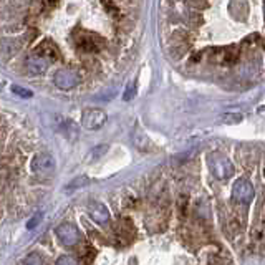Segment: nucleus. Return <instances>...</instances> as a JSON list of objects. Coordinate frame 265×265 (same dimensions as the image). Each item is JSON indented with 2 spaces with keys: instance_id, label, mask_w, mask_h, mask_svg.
<instances>
[{
  "instance_id": "6e6552de",
  "label": "nucleus",
  "mask_w": 265,
  "mask_h": 265,
  "mask_svg": "<svg viewBox=\"0 0 265 265\" xmlns=\"http://www.w3.org/2000/svg\"><path fill=\"white\" fill-rule=\"evenodd\" d=\"M238 55H240V50L236 45H231L222 50V56H220V61L222 65H234L238 60Z\"/></svg>"
},
{
  "instance_id": "f8f14e48",
  "label": "nucleus",
  "mask_w": 265,
  "mask_h": 265,
  "mask_svg": "<svg viewBox=\"0 0 265 265\" xmlns=\"http://www.w3.org/2000/svg\"><path fill=\"white\" fill-rule=\"evenodd\" d=\"M22 265H42V259H40V255L37 254H30L26 255V259L24 260Z\"/></svg>"
},
{
  "instance_id": "a211bd4d",
  "label": "nucleus",
  "mask_w": 265,
  "mask_h": 265,
  "mask_svg": "<svg viewBox=\"0 0 265 265\" xmlns=\"http://www.w3.org/2000/svg\"><path fill=\"white\" fill-rule=\"evenodd\" d=\"M191 22H192L194 25L201 24V17H199V13H192V15H191Z\"/></svg>"
},
{
  "instance_id": "9b49d317",
  "label": "nucleus",
  "mask_w": 265,
  "mask_h": 265,
  "mask_svg": "<svg viewBox=\"0 0 265 265\" xmlns=\"http://www.w3.org/2000/svg\"><path fill=\"white\" fill-rule=\"evenodd\" d=\"M63 134L68 136L70 139L77 138V126H75V123H72V121H65L63 123Z\"/></svg>"
},
{
  "instance_id": "423d86ee",
  "label": "nucleus",
  "mask_w": 265,
  "mask_h": 265,
  "mask_svg": "<svg viewBox=\"0 0 265 265\" xmlns=\"http://www.w3.org/2000/svg\"><path fill=\"white\" fill-rule=\"evenodd\" d=\"M88 214H90V217L98 224H106L109 220L108 209H106L103 204H100V202H93V204L88 206Z\"/></svg>"
},
{
  "instance_id": "f03ea898",
  "label": "nucleus",
  "mask_w": 265,
  "mask_h": 265,
  "mask_svg": "<svg viewBox=\"0 0 265 265\" xmlns=\"http://www.w3.org/2000/svg\"><path fill=\"white\" fill-rule=\"evenodd\" d=\"M211 167L217 179H227L234 174L232 162L225 156H222V154H214V156L211 158Z\"/></svg>"
},
{
  "instance_id": "9d476101",
  "label": "nucleus",
  "mask_w": 265,
  "mask_h": 265,
  "mask_svg": "<svg viewBox=\"0 0 265 265\" xmlns=\"http://www.w3.org/2000/svg\"><path fill=\"white\" fill-rule=\"evenodd\" d=\"M132 141H134L136 148L141 149V151H144L146 146H148V138H146V134L139 130V128H136V132H134V136H132Z\"/></svg>"
},
{
  "instance_id": "1a4fd4ad",
  "label": "nucleus",
  "mask_w": 265,
  "mask_h": 265,
  "mask_svg": "<svg viewBox=\"0 0 265 265\" xmlns=\"http://www.w3.org/2000/svg\"><path fill=\"white\" fill-rule=\"evenodd\" d=\"M88 184H90V178H88V176H77L73 181H70V183L65 186V191L73 192L77 191V189H83Z\"/></svg>"
},
{
  "instance_id": "dca6fc26",
  "label": "nucleus",
  "mask_w": 265,
  "mask_h": 265,
  "mask_svg": "<svg viewBox=\"0 0 265 265\" xmlns=\"http://www.w3.org/2000/svg\"><path fill=\"white\" fill-rule=\"evenodd\" d=\"M13 91H15L17 95L24 96V98H30V96H32V91L24 90V88H20V86H13Z\"/></svg>"
},
{
  "instance_id": "2eb2a0df",
  "label": "nucleus",
  "mask_w": 265,
  "mask_h": 265,
  "mask_svg": "<svg viewBox=\"0 0 265 265\" xmlns=\"http://www.w3.org/2000/svg\"><path fill=\"white\" fill-rule=\"evenodd\" d=\"M106 149H108V146H105V144H100V146H96V148L93 149V153H91L93 159H98L100 156H103V154L106 153Z\"/></svg>"
},
{
  "instance_id": "f3484780",
  "label": "nucleus",
  "mask_w": 265,
  "mask_h": 265,
  "mask_svg": "<svg viewBox=\"0 0 265 265\" xmlns=\"http://www.w3.org/2000/svg\"><path fill=\"white\" fill-rule=\"evenodd\" d=\"M40 220H42V214H37L33 219H30L28 222H26V229H35V225H37Z\"/></svg>"
},
{
  "instance_id": "ddd939ff",
  "label": "nucleus",
  "mask_w": 265,
  "mask_h": 265,
  "mask_svg": "<svg viewBox=\"0 0 265 265\" xmlns=\"http://www.w3.org/2000/svg\"><path fill=\"white\" fill-rule=\"evenodd\" d=\"M56 265H78V262L72 255H61V257L56 260Z\"/></svg>"
},
{
  "instance_id": "20e7f679",
  "label": "nucleus",
  "mask_w": 265,
  "mask_h": 265,
  "mask_svg": "<svg viewBox=\"0 0 265 265\" xmlns=\"http://www.w3.org/2000/svg\"><path fill=\"white\" fill-rule=\"evenodd\" d=\"M81 123L86 130H100L106 123V114L101 109H85L81 116Z\"/></svg>"
},
{
  "instance_id": "6ab92c4d",
  "label": "nucleus",
  "mask_w": 265,
  "mask_h": 265,
  "mask_svg": "<svg viewBox=\"0 0 265 265\" xmlns=\"http://www.w3.org/2000/svg\"><path fill=\"white\" fill-rule=\"evenodd\" d=\"M201 60V53H196V55H192V61H199Z\"/></svg>"
},
{
  "instance_id": "7ed1b4c3",
  "label": "nucleus",
  "mask_w": 265,
  "mask_h": 265,
  "mask_svg": "<svg viewBox=\"0 0 265 265\" xmlns=\"http://www.w3.org/2000/svg\"><path fill=\"white\" fill-rule=\"evenodd\" d=\"M232 197L236 199L240 204H250L252 199H254V187L249 181L245 179H238L236 184H234L232 189Z\"/></svg>"
},
{
  "instance_id": "39448f33",
  "label": "nucleus",
  "mask_w": 265,
  "mask_h": 265,
  "mask_svg": "<svg viewBox=\"0 0 265 265\" xmlns=\"http://www.w3.org/2000/svg\"><path fill=\"white\" fill-rule=\"evenodd\" d=\"M56 236H58V238L63 244L66 245H75L80 242V232L78 229L75 227L73 224L70 222H63L60 224L58 227H56Z\"/></svg>"
},
{
  "instance_id": "0eeeda50",
  "label": "nucleus",
  "mask_w": 265,
  "mask_h": 265,
  "mask_svg": "<svg viewBox=\"0 0 265 265\" xmlns=\"http://www.w3.org/2000/svg\"><path fill=\"white\" fill-rule=\"evenodd\" d=\"M77 81H78V77L72 72H60L55 77V83L60 88H72L77 85Z\"/></svg>"
},
{
  "instance_id": "f257e3e1",
  "label": "nucleus",
  "mask_w": 265,
  "mask_h": 265,
  "mask_svg": "<svg viewBox=\"0 0 265 265\" xmlns=\"http://www.w3.org/2000/svg\"><path fill=\"white\" fill-rule=\"evenodd\" d=\"M32 171L38 176H50L55 171V158L50 153H38L32 161Z\"/></svg>"
},
{
  "instance_id": "4468645a",
  "label": "nucleus",
  "mask_w": 265,
  "mask_h": 265,
  "mask_svg": "<svg viewBox=\"0 0 265 265\" xmlns=\"http://www.w3.org/2000/svg\"><path fill=\"white\" fill-rule=\"evenodd\" d=\"M222 119L225 123H229V125H236V123L242 121V116H240V114H225Z\"/></svg>"
}]
</instances>
